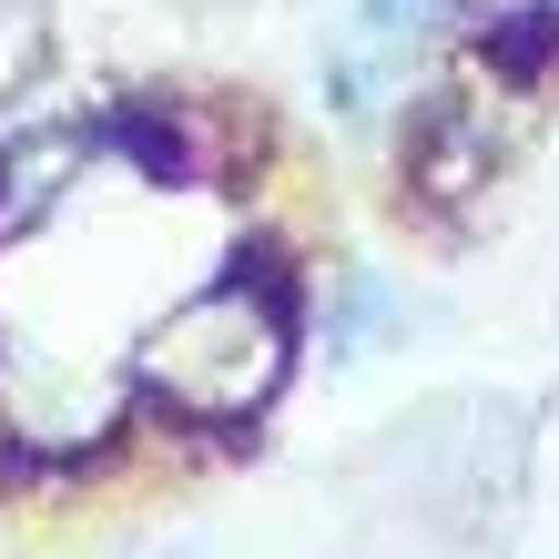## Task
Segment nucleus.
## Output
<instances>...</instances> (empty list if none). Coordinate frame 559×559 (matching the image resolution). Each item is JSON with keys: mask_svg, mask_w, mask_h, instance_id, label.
I'll use <instances>...</instances> for the list:
<instances>
[{"mask_svg": "<svg viewBox=\"0 0 559 559\" xmlns=\"http://www.w3.org/2000/svg\"><path fill=\"white\" fill-rule=\"evenodd\" d=\"M285 377V306L254 295L245 275H224L204 295H183L174 316L143 336V386L193 427H235L275 397Z\"/></svg>", "mask_w": 559, "mask_h": 559, "instance_id": "f257e3e1", "label": "nucleus"}, {"mask_svg": "<svg viewBox=\"0 0 559 559\" xmlns=\"http://www.w3.org/2000/svg\"><path fill=\"white\" fill-rule=\"evenodd\" d=\"M448 31V0H356L336 51H325V103H336L346 122H377L386 103L407 92L417 51Z\"/></svg>", "mask_w": 559, "mask_h": 559, "instance_id": "f03ea898", "label": "nucleus"}, {"mask_svg": "<svg viewBox=\"0 0 559 559\" xmlns=\"http://www.w3.org/2000/svg\"><path fill=\"white\" fill-rule=\"evenodd\" d=\"M397 316H407V306H397V285L356 265V275L336 285V316H325V346H336V367H356V356H377V336H386Z\"/></svg>", "mask_w": 559, "mask_h": 559, "instance_id": "7ed1b4c3", "label": "nucleus"}]
</instances>
